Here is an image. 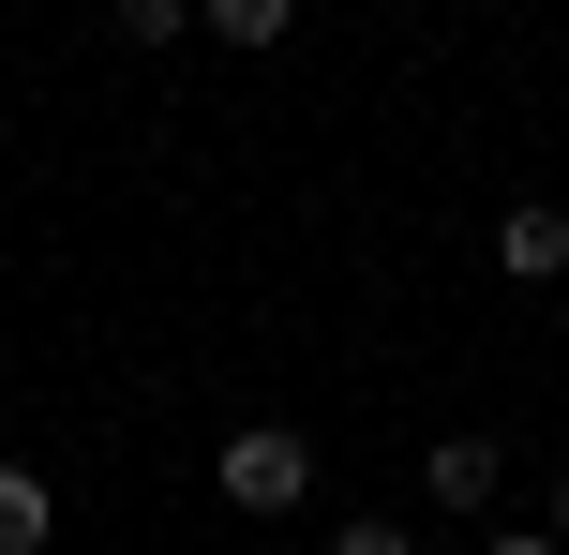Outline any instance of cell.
<instances>
[{
  "label": "cell",
  "mask_w": 569,
  "mask_h": 555,
  "mask_svg": "<svg viewBox=\"0 0 569 555\" xmlns=\"http://www.w3.org/2000/svg\"><path fill=\"white\" fill-rule=\"evenodd\" d=\"M555 541H569V480H555Z\"/></svg>",
  "instance_id": "obj_8"
},
{
  "label": "cell",
  "mask_w": 569,
  "mask_h": 555,
  "mask_svg": "<svg viewBox=\"0 0 569 555\" xmlns=\"http://www.w3.org/2000/svg\"><path fill=\"white\" fill-rule=\"evenodd\" d=\"M495 555H569V541H555V526H510V541H495Z\"/></svg>",
  "instance_id": "obj_7"
},
{
  "label": "cell",
  "mask_w": 569,
  "mask_h": 555,
  "mask_svg": "<svg viewBox=\"0 0 569 555\" xmlns=\"http://www.w3.org/2000/svg\"><path fill=\"white\" fill-rule=\"evenodd\" d=\"M46 526H60V511H46V480H30V466H0V555H46Z\"/></svg>",
  "instance_id": "obj_4"
},
{
  "label": "cell",
  "mask_w": 569,
  "mask_h": 555,
  "mask_svg": "<svg viewBox=\"0 0 569 555\" xmlns=\"http://www.w3.org/2000/svg\"><path fill=\"white\" fill-rule=\"evenodd\" d=\"M435 511H495V480H510V466H495V436H435Z\"/></svg>",
  "instance_id": "obj_3"
},
{
  "label": "cell",
  "mask_w": 569,
  "mask_h": 555,
  "mask_svg": "<svg viewBox=\"0 0 569 555\" xmlns=\"http://www.w3.org/2000/svg\"><path fill=\"white\" fill-rule=\"evenodd\" d=\"M495 270L510 286H569V210H510L495 226Z\"/></svg>",
  "instance_id": "obj_2"
},
{
  "label": "cell",
  "mask_w": 569,
  "mask_h": 555,
  "mask_svg": "<svg viewBox=\"0 0 569 555\" xmlns=\"http://www.w3.org/2000/svg\"><path fill=\"white\" fill-rule=\"evenodd\" d=\"M330 555H420V541H405L390 511H360V526H330Z\"/></svg>",
  "instance_id": "obj_6"
},
{
  "label": "cell",
  "mask_w": 569,
  "mask_h": 555,
  "mask_svg": "<svg viewBox=\"0 0 569 555\" xmlns=\"http://www.w3.org/2000/svg\"><path fill=\"white\" fill-rule=\"evenodd\" d=\"M210 46H284V0H210Z\"/></svg>",
  "instance_id": "obj_5"
},
{
  "label": "cell",
  "mask_w": 569,
  "mask_h": 555,
  "mask_svg": "<svg viewBox=\"0 0 569 555\" xmlns=\"http://www.w3.org/2000/svg\"><path fill=\"white\" fill-rule=\"evenodd\" d=\"M210 496H226V511H256V526H284V511L315 496V450L284 436V420H240V436L210 450Z\"/></svg>",
  "instance_id": "obj_1"
}]
</instances>
